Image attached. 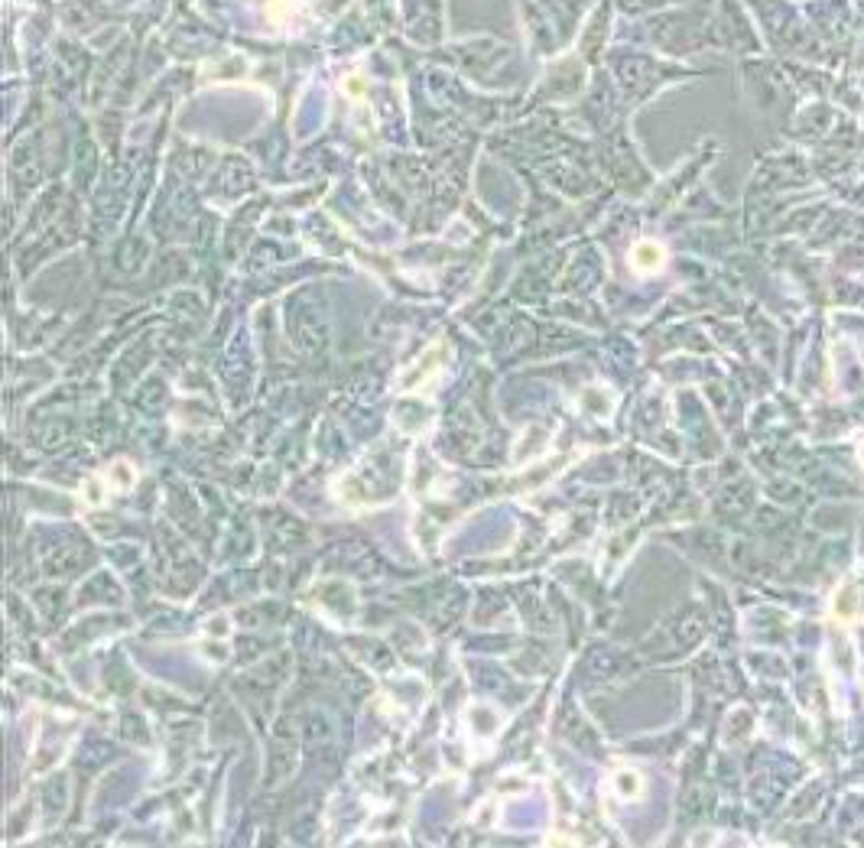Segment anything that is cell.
Returning <instances> with one entry per match:
<instances>
[{"mask_svg":"<svg viewBox=\"0 0 864 848\" xmlns=\"http://www.w3.org/2000/svg\"><path fill=\"white\" fill-rule=\"evenodd\" d=\"M663 260H667V250L659 248L657 241H641L633 244L631 250V264L637 273H657L663 267Z\"/></svg>","mask_w":864,"mask_h":848,"instance_id":"1","label":"cell"},{"mask_svg":"<svg viewBox=\"0 0 864 848\" xmlns=\"http://www.w3.org/2000/svg\"><path fill=\"white\" fill-rule=\"evenodd\" d=\"M858 592L855 585H842V592L835 595V601H832V615L838 617V621H855L858 617Z\"/></svg>","mask_w":864,"mask_h":848,"instance_id":"2","label":"cell"},{"mask_svg":"<svg viewBox=\"0 0 864 848\" xmlns=\"http://www.w3.org/2000/svg\"><path fill=\"white\" fill-rule=\"evenodd\" d=\"M858 456H861V462H864V446H861V452H858Z\"/></svg>","mask_w":864,"mask_h":848,"instance_id":"3","label":"cell"}]
</instances>
